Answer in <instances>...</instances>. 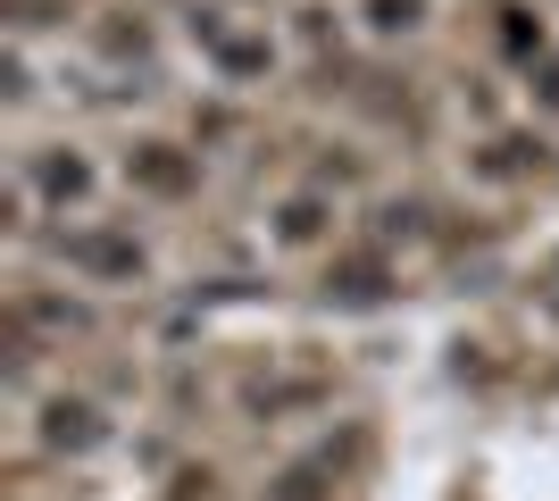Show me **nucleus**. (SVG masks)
Returning a JSON list of instances; mask_svg holds the SVG:
<instances>
[{
	"label": "nucleus",
	"instance_id": "nucleus-2",
	"mask_svg": "<svg viewBox=\"0 0 559 501\" xmlns=\"http://www.w3.org/2000/svg\"><path fill=\"white\" fill-rule=\"evenodd\" d=\"M34 434H43V452L84 460V452H100V443H109V418H100V402H84V393H50Z\"/></svg>",
	"mask_w": 559,
	"mask_h": 501
},
{
	"label": "nucleus",
	"instance_id": "nucleus-3",
	"mask_svg": "<svg viewBox=\"0 0 559 501\" xmlns=\"http://www.w3.org/2000/svg\"><path fill=\"white\" fill-rule=\"evenodd\" d=\"M192 43H210V59H217V75H226V84L276 68V43H267V34H226V25H217V9H192Z\"/></svg>",
	"mask_w": 559,
	"mask_h": 501
},
{
	"label": "nucleus",
	"instance_id": "nucleus-5",
	"mask_svg": "<svg viewBox=\"0 0 559 501\" xmlns=\"http://www.w3.org/2000/svg\"><path fill=\"white\" fill-rule=\"evenodd\" d=\"M126 184L159 192V201H185V192L201 184V167H192L176 143H134V151H126Z\"/></svg>",
	"mask_w": 559,
	"mask_h": 501
},
{
	"label": "nucleus",
	"instance_id": "nucleus-12",
	"mask_svg": "<svg viewBox=\"0 0 559 501\" xmlns=\"http://www.w3.org/2000/svg\"><path fill=\"white\" fill-rule=\"evenodd\" d=\"M393 235H426V201H384L376 210V242H393Z\"/></svg>",
	"mask_w": 559,
	"mask_h": 501
},
{
	"label": "nucleus",
	"instance_id": "nucleus-11",
	"mask_svg": "<svg viewBox=\"0 0 559 501\" xmlns=\"http://www.w3.org/2000/svg\"><path fill=\"white\" fill-rule=\"evenodd\" d=\"M368 25L393 43V34H418L426 25V0H368Z\"/></svg>",
	"mask_w": 559,
	"mask_h": 501
},
{
	"label": "nucleus",
	"instance_id": "nucleus-13",
	"mask_svg": "<svg viewBox=\"0 0 559 501\" xmlns=\"http://www.w3.org/2000/svg\"><path fill=\"white\" fill-rule=\"evenodd\" d=\"M535 100L559 118V59H543V68H535Z\"/></svg>",
	"mask_w": 559,
	"mask_h": 501
},
{
	"label": "nucleus",
	"instance_id": "nucleus-10",
	"mask_svg": "<svg viewBox=\"0 0 559 501\" xmlns=\"http://www.w3.org/2000/svg\"><path fill=\"white\" fill-rule=\"evenodd\" d=\"M492 17H501V50H510V59H543V17L535 9H492Z\"/></svg>",
	"mask_w": 559,
	"mask_h": 501
},
{
	"label": "nucleus",
	"instance_id": "nucleus-1",
	"mask_svg": "<svg viewBox=\"0 0 559 501\" xmlns=\"http://www.w3.org/2000/svg\"><path fill=\"white\" fill-rule=\"evenodd\" d=\"M59 260L84 267V276H100V285H142V276H151V251H142L134 235H109V226H75V235H59Z\"/></svg>",
	"mask_w": 559,
	"mask_h": 501
},
{
	"label": "nucleus",
	"instance_id": "nucleus-8",
	"mask_svg": "<svg viewBox=\"0 0 559 501\" xmlns=\"http://www.w3.org/2000/svg\"><path fill=\"white\" fill-rule=\"evenodd\" d=\"M526 167H543V134H501V143H485L476 176H526Z\"/></svg>",
	"mask_w": 559,
	"mask_h": 501
},
{
	"label": "nucleus",
	"instance_id": "nucleus-6",
	"mask_svg": "<svg viewBox=\"0 0 559 501\" xmlns=\"http://www.w3.org/2000/svg\"><path fill=\"white\" fill-rule=\"evenodd\" d=\"M334 235V201L326 192H293V201H276V242L284 251H309V242Z\"/></svg>",
	"mask_w": 559,
	"mask_h": 501
},
{
	"label": "nucleus",
	"instance_id": "nucleus-4",
	"mask_svg": "<svg viewBox=\"0 0 559 501\" xmlns=\"http://www.w3.org/2000/svg\"><path fill=\"white\" fill-rule=\"evenodd\" d=\"M25 184L43 192L50 210H84V201H93V159H84V151H68V143H50V151H34Z\"/></svg>",
	"mask_w": 559,
	"mask_h": 501
},
{
	"label": "nucleus",
	"instance_id": "nucleus-9",
	"mask_svg": "<svg viewBox=\"0 0 559 501\" xmlns=\"http://www.w3.org/2000/svg\"><path fill=\"white\" fill-rule=\"evenodd\" d=\"M17 318H34V326H50V334H84L93 326L84 301H50V293H17Z\"/></svg>",
	"mask_w": 559,
	"mask_h": 501
},
{
	"label": "nucleus",
	"instance_id": "nucleus-7",
	"mask_svg": "<svg viewBox=\"0 0 559 501\" xmlns=\"http://www.w3.org/2000/svg\"><path fill=\"white\" fill-rule=\"evenodd\" d=\"M384 293H393V267L376 260H334L326 267V301H384Z\"/></svg>",
	"mask_w": 559,
	"mask_h": 501
}]
</instances>
